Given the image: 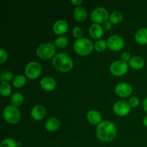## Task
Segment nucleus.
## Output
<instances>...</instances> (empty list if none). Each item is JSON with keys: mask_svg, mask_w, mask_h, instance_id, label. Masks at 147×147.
Segmentation results:
<instances>
[{"mask_svg": "<svg viewBox=\"0 0 147 147\" xmlns=\"http://www.w3.org/2000/svg\"><path fill=\"white\" fill-rule=\"evenodd\" d=\"M107 47L113 51H119L124 47V40L118 34H113L108 38Z\"/></svg>", "mask_w": 147, "mask_h": 147, "instance_id": "nucleus-9", "label": "nucleus"}, {"mask_svg": "<svg viewBox=\"0 0 147 147\" xmlns=\"http://www.w3.org/2000/svg\"><path fill=\"white\" fill-rule=\"evenodd\" d=\"M45 114L46 109L42 105H36L31 110L32 117L36 121L42 120L45 116Z\"/></svg>", "mask_w": 147, "mask_h": 147, "instance_id": "nucleus-14", "label": "nucleus"}, {"mask_svg": "<svg viewBox=\"0 0 147 147\" xmlns=\"http://www.w3.org/2000/svg\"><path fill=\"white\" fill-rule=\"evenodd\" d=\"M131 107L129 104V102L125 100H119L114 103L113 106V112L119 116H125L129 114Z\"/></svg>", "mask_w": 147, "mask_h": 147, "instance_id": "nucleus-10", "label": "nucleus"}, {"mask_svg": "<svg viewBox=\"0 0 147 147\" xmlns=\"http://www.w3.org/2000/svg\"><path fill=\"white\" fill-rule=\"evenodd\" d=\"M143 107H144V109L145 111L147 112V97L145 98L144 100V101H143Z\"/></svg>", "mask_w": 147, "mask_h": 147, "instance_id": "nucleus-35", "label": "nucleus"}, {"mask_svg": "<svg viewBox=\"0 0 147 147\" xmlns=\"http://www.w3.org/2000/svg\"><path fill=\"white\" fill-rule=\"evenodd\" d=\"M3 117L8 123H17L21 119V112L16 106L9 105L3 110Z\"/></svg>", "mask_w": 147, "mask_h": 147, "instance_id": "nucleus-4", "label": "nucleus"}, {"mask_svg": "<svg viewBox=\"0 0 147 147\" xmlns=\"http://www.w3.org/2000/svg\"><path fill=\"white\" fill-rule=\"evenodd\" d=\"M11 87L8 82H1L0 83V93L3 96H8L11 94Z\"/></svg>", "mask_w": 147, "mask_h": 147, "instance_id": "nucleus-24", "label": "nucleus"}, {"mask_svg": "<svg viewBox=\"0 0 147 147\" xmlns=\"http://www.w3.org/2000/svg\"><path fill=\"white\" fill-rule=\"evenodd\" d=\"M93 48L94 45L93 42L89 39L85 37L77 39L73 44V49L76 53L82 56L88 55L91 53Z\"/></svg>", "mask_w": 147, "mask_h": 147, "instance_id": "nucleus-3", "label": "nucleus"}, {"mask_svg": "<svg viewBox=\"0 0 147 147\" xmlns=\"http://www.w3.org/2000/svg\"><path fill=\"white\" fill-rule=\"evenodd\" d=\"M129 104L130 105L131 107L135 108L136 106H139V100L138 98L135 97V96H133L131 98H129Z\"/></svg>", "mask_w": 147, "mask_h": 147, "instance_id": "nucleus-31", "label": "nucleus"}, {"mask_svg": "<svg viewBox=\"0 0 147 147\" xmlns=\"http://www.w3.org/2000/svg\"><path fill=\"white\" fill-rule=\"evenodd\" d=\"M10 101L12 106L18 107L21 106L24 102V96L20 93H14L11 95Z\"/></svg>", "mask_w": 147, "mask_h": 147, "instance_id": "nucleus-21", "label": "nucleus"}, {"mask_svg": "<svg viewBox=\"0 0 147 147\" xmlns=\"http://www.w3.org/2000/svg\"><path fill=\"white\" fill-rule=\"evenodd\" d=\"M17 143L11 138H7L1 142L0 147H17Z\"/></svg>", "mask_w": 147, "mask_h": 147, "instance_id": "nucleus-27", "label": "nucleus"}, {"mask_svg": "<svg viewBox=\"0 0 147 147\" xmlns=\"http://www.w3.org/2000/svg\"><path fill=\"white\" fill-rule=\"evenodd\" d=\"M68 39L66 37H65V36H60V37H58L55 40V46L60 47V48L66 47L67 46V45H68Z\"/></svg>", "mask_w": 147, "mask_h": 147, "instance_id": "nucleus-25", "label": "nucleus"}, {"mask_svg": "<svg viewBox=\"0 0 147 147\" xmlns=\"http://www.w3.org/2000/svg\"><path fill=\"white\" fill-rule=\"evenodd\" d=\"M37 56L43 60H48L53 57L55 55V47L53 43L50 42H44L40 44L37 47L36 50Z\"/></svg>", "mask_w": 147, "mask_h": 147, "instance_id": "nucleus-5", "label": "nucleus"}, {"mask_svg": "<svg viewBox=\"0 0 147 147\" xmlns=\"http://www.w3.org/2000/svg\"><path fill=\"white\" fill-rule=\"evenodd\" d=\"M26 76L30 79H35L40 76L42 73V67L39 63L32 61L27 63L24 69Z\"/></svg>", "mask_w": 147, "mask_h": 147, "instance_id": "nucleus-7", "label": "nucleus"}, {"mask_svg": "<svg viewBox=\"0 0 147 147\" xmlns=\"http://www.w3.org/2000/svg\"><path fill=\"white\" fill-rule=\"evenodd\" d=\"M71 2L76 6H77V7H78V6H80L82 4L81 0H72Z\"/></svg>", "mask_w": 147, "mask_h": 147, "instance_id": "nucleus-34", "label": "nucleus"}, {"mask_svg": "<svg viewBox=\"0 0 147 147\" xmlns=\"http://www.w3.org/2000/svg\"><path fill=\"white\" fill-rule=\"evenodd\" d=\"M89 34L94 39L100 38L103 34V27L100 24L93 23L89 27Z\"/></svg>", "mask_w": 147, "mask_h": 147, "instance_id": "nucleus-15", "label": "nucleus"}, {"mask_svg": "<svg viewBox=\"0 0 147 147\" xmlns=\"http://www.w3.org/2000/svg\"><path fill=\"white\" fill-rule=\"evenodd\" d=\"M40 86L47 91H51L56 87V81L53 78L46 76L40 80Z\"/></svg>", "mask_w": 147, "mask_h": 147, "instance_id": "nucleus-13", "label": "nucleus"}, {"mask_svg": "<svg viewBox=\"0 0 147 147\" xmlns=\"http://www.w3.org/2000/svg\"><path fill=\"white\" fill-rule=\"evenodd\" d=\"M129 65L135 70H139L144 66L145 61L140 56H134L129 61Z\"/></svg>", "mask_w": 147, "mask_h": 147, "instance_id": "nucleus-20", "label": "nucleus"}, {"mask_svg": "<svg viewBox=\"0 0 147 147\" xmlns=\"http://www.w3.org/2000/svg\"><path fill=\"white\" fill-rule=\"evenodd\" d=\"M68 29V24L65 20H58L53 24V30L55 34H63Z\"/></svg>", "mask_w": 147, "mask_h": 147, "instance_id": "nucleus-12", "label": "nucleus"}, {"mask_svg": "<svg viewBox=\"0 0 147 147\" xmlns=\"http://www.w3.org/2000/svg\"><path fill=\"white\" fill-rule=\"evenodd\" d=\"M110 72L116 76H121L126 73L129 70V63L123 60H116L110 65Z\"/></svg>", "mask_w": 147, "mask_h": 147, "instance_id": "nucleus-8", "label": "nucleus"}, {"mask_svg": "<svg viewBox=\"0 0 147 147\" xmlns=\"http://www.w3.org/2000/svg\"><path fill=\"white\" fill-rule=\"evenodd\" d=\"M116 126L110 121H103L96 128V136L99 140L103 142L113 141L116 138Z\"/></svg>", "mask_w": 147, "mask_h": 147, "instance_id": "nucleus-1", "label": "nucleus"}, {"mask_svg": "<svg viewBox=\"0 0 147 147\" xmlns=\"http://www.w3.org/2000/svg\"><path fill=\"white\" fill-rule=\"evenodd\" d=\"M87 119L93 125H98L102 122L101 114L96 110L89 111L87 113Z\"/></svg>", "mask_w": 147, "mask_h": 147, "instance_id": "nucleus-16", "label": "nucleus"}, {"mask_svg": "<svg viewBox=\"0 0 147 147\" xmlns=\"http://www.w3.org/2000/svg\"><path fill=\"white\" fill-rule=\"evenodd\" d=\"M109 18V12L104 7H98L95 8L90 14V19L92 21L96 24L103 23L108 20Z\"/></svg>", "mask_w": 147, "mask_h": 147, "instance_id": "nucleus-6", "label": "nucleus"}, {"mask_svg": "<svg viewBox=\"0 0 147 147\" xmlns=\"http://www.w3.org/2000/svg\"><path fill=\"white\" fill-rule=\"evenodd\" d=\"M115 93L119 97H128L131 94L132 87L127 83H120L115 87Z\"/></svg>", "mask_w": 147, "mask_h": 147, "instance_id": "nucleus-11", "label": "nucleus"}, {"mask_svg": "<svg viewBox=\"0 0 147 147\" xmlns=\"http://www.w3.org/2000/svg\"><path fill=\"white\" fill-rule=\"evenodd\" d=\"M73 17L77 21L84 22L87 18V11L86 9L81 6L76 7L73 11Z\"/></svg>", "mask_w": 147, "mask_h": 147, "instance_id": "nucleus-19", "label": "nucleus"}, {"mask_svg": "<svg viewBox=\"0 0 147 147\" xmlns=\"http://www.w3.org/2000/svg\"><path fill=\"white\" fill-rule=\"evenodd\" d=\"M143 123L146 127H147V115L145 116L143 119Z\"/></svg>", "mask_w": 147, "mask_h": 147, "instance_id": "nucleus-36", "label": "nucleus"}, {"mask_svg": "<svg viewBox=\"0 0 147 147\" xmlns=\"http://www.w3.org/2000/svg\"><path fill=\"white\" fill-rule=\"evenodd\" d=\"M131 58V54L129 52H123L121 54V60H123V61L127 63V61H129Z\"/></svg>", "mask_w": 147, "mask_h": 147, "instance_id": "nucleus-32", "label": "nucleus"}, {"mask_svg": "<svg viewBox=\"0 0 147 147\" xmlns=\"http://www.w3.org/2000/svg\"><path fill=\"white\" fill-rule=\"evenodd\" d=\"M60 121L57 118L55 117L47 119V121L45 123V127L46 130L50 132L55 131L56 130H57L60 128Z\"/></svg>", "mask_w": 147, "mask_h": 147, "instance_id": "nucleus-18", "label": "nucleus"}, {"mask_svg": "<svg viewBox=\"0 0 147 147\" xmlns=\"http://www.w3.org/2000/svg\"><path fill=\"white\" fill-rule=\"evenodd\" d=\"M26 83V78L23 75H17L12 80V84L15 88H20L23 87Z\"/></svg>", "mask_w": 147, "mask_h": 147, "instance_id": "nucleus-23", "label": "nucleus"}, {"mask_svg": "<svg viewBox=\"0 0 147 147\" xmlns=\"http://www.w3.org/2000/svg\"><path fill=\"white\" fill-rule=\"evenodd\" d=\"M107 42L104 40H98L94 43V48L98 52H103L107 48Z\"/></svg>", "mask_w": 147, "mask_h": 147, "instance_id": "nucleus-26", "label": "nucleus"}, {"mask_svg": "<svg viewBox=\"0 0 147 147\" xmlns=\"http://www.w3.org/2000/svg\"><path fill=\"white\" fill-rule=\"evenodd\" d=\"M135 40L140 45L147 44V27L139 29L135 33Z\"/></svg>", "mask_w": 147, "mask_h": 147, "instance_id": "nucleus-17", "label": "nucleus"}, {"mask_svg": "<svg viewBox=\"0 0 147 147\" xmlns=\"http://www.w3.org/2000/svg\"><path fill=\"white\" fill-rule=\"evenodd\" d=\"M83 35V30L80 27H75L73 29V36L77 39L82 38V36Z\"/></svg>", "mask_w": 147, "mask_h": 147, "instance_id": "nucleus-29", "label": "nucleus"}, {"mask_svg": "<svg viewBox=\"0 0 147 147\" xmlns=\"http://www.w3.org/2000/svg\"><path fill=\"white\" fill-rule=\"evenodd\" d=\"M53 66L57 70L63 73L68 72L73 68V62L71 57L65 53H57L52 60Z\"/></svg>", "mask_w": 147, "mask_h": 147, "instance_id": "nucleus-2", "label": "nucleus"}, {"mask_svg": "<svg viewBox=\"0 0 147 147\" xmlns=\"http://www.w3.org/2000/svg\"><path fill=\"white\" fill-rule=\"evenodd\" d=\"M109 21L112 24H119L121 22L123 19V15L121 11H114L109 15Z\"/></svg>", "mask_w": 147, "mask_h": 147, "instance_id": "nucleus-22", "label": "nucleus"}, {"mask_svg": "<svg viewBox=\"0 0 147 147\" xmlns=\"http://www.w3.org/2000/svg\"><path fill=\"white\" fill-rule=\"evenodd\" d=\"M103 27L106 30H110L112 27V23L109 20H107L103 24Z\"/></svg>", "mask_w": 147, "mask_h": 147, "instance_id": "nucleus-33", "label": "nucleus"}, {"mask_svg": "<svg viewBox=\"0 0 147 147\" xmlns=\"http://www.w3.org/2000/svg\"><path fill=\"white\" fill-rule=\"evenodd\" d=\"M8 59V53L7 50L1 48L0 50V64H4Z\"/></svg>", "mask_w": 147, "mask_h": 147, "instance_id": "nucleus-30", "label": "nucleus"}, {"mask_svg": "<svg viewBox=\"0 0 147 147\" xmlns=\"http://www.w3.org/2000/svg\"><path fill=\"white\" fill-rule=\"evenodd\" d=\"M13 76V73L11 71H2L0 74V79L1 82H8L14 79Z\"/></svg>", "mask_w": 147, "mask_h": 147, "instance_id": "nucleus-28", "label": "nucleus"}]
</instances>
